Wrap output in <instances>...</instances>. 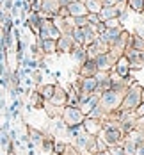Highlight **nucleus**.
<instances>
[{"label":"nucleus","instance_id":"nucleus-36","mask_svg":"<svg viewBox=\"0 0 144 155\" xmlns=\"http://www.w3.org/2000/svg\"><path fill=\"white\" fill-rule=\"evenodd\" d=\"M135 155H144V141L137 144V150H135Z\"/></svg>","mask_w":144,"mask_h":155},{"label":"nucleus","instance_id":"nucleus-15","mask_svg":"<svg viewBox=\"0 0 144 155\" xmlns=\"http://www.w3.org/2000/svg\"><path fill=\"white\" fill-rule=\"evenodd\" d=\"M121 31H123V27H116V29H105V31L100 34V39L107 45V47H110L112 43L117 39V36L121 34Z\"/></svg>","mask_w":144,"mask_h":155},{"label":"nucleus","instance_id":"nucleus-16","mask_svg":"<svg viewBox=\"0 0 144 155\" xmlns=\"http://www.w3.org/2000/svg\"><path fill=\"white\" fill-rule=\"evenodd\" d=\"M66 7H68V13H69V16H71V18H77V16H85L87 13H89L84 2H69Z\"/></svg>","mask_w":144,"mask_h":155},{"label":"nucleus","instance_id":"nucleus-31","mask_svg":"<svg viewBox=\"0 0 144 155\" xmlns=\"http://www.w3.org/2000/svg\"><path fill=\"white\" fill-rule=\"evenodd\" d=\"M85 18H87V21H89V23H93V25L98 23V21H101V20H100V15H96V13H87Z\"/></svg>","mask_w":144,"mask_h":155},{"label":"nucleus","instance_id":"nucleus-27","mask_svg":"<svg viewBox=\"0 0 144 155\" xmlns=\"http://www.w3.org/2000/svg\"><path fill=\"white\" fill-rule=\"evenodd\" d=\"M87 116H91V118H96V120H103L107 114H105V110L100 107V105H94V107L89 110V114H87Z\"/></svg>","mask_w":144,"mask_h":155},{"label":"nucleus","instance_id":"nucleus-14","mask_svg":"<svg viewBox=\"0 0 144 155\" xmlns=\"http://www.w3.org/2000/svg\"><path fill=\"white\" fill-rule=\"evenodd\" d=\"M96 73H98V68L93 59H85L78 66V77H94Z\"/></svg>","mask_w":144,"mask_h":155},{"label":"nucleus","instance_id":"nucleus-20","mask_svg":"<svg viewBox=\"0 0 144 155\" xmlns=\"http://www.w3.org/2000/svg\"><path fill=\"white\" fill-rule=\"evenodd\" d=\"M69 55L73 57V61L77 62V64H82V62L87 59V52H85V47H73L71 48V52H69Z\"/></svg>","mask_w":144,"mask_h":155},{"label":"nucleus","instance_id":"nucleus-4","mask_svg":"<svg viewBox=\"0 0 144 155\" xmlns=\"http://www.w3.org/2000/svg\"><path fill=\"white\" fill-rule=\"evenodd\" d=\"M128 41H130V32L123 29L121 34L117 36V39H116L110 47H109V54H110L114 59H117V57H119V55H123V52L126 50Z\"/></svg>","mask_w":144,"mask_h":155},{"label":"nucleus","instance_id":"nucleus-10","mask_svg":"<svg viewBox=\"0 0 144 155\" xmlns=\"http://www.w3.org/2000/svg\"><path fill=\"white\" fill-rule=\"evenodd\" d=\"M66 100H68V91L64 89L59 82H55V91H53L52 98H50L48 102H50L52 105H55V107H64V105H66Z\"/></svg>","mask_w":144,"mask_h":155},{"label":"nucleus","instance_id":"nucleus-32","mask_svg":"<svg viewBox=\"0 0 144 155\" xmlns=\"http://www.w3.org/2000/svg\"><path fill=\"white\" fill-rule=\"evenodd\" d=\"M109 152H110V155H125V152H123V146H121V144L109 148Z\"/></svg>","mask_w":144,"mask_h":155},{"label":"nucleus","instance_id":"nucleus-21","mask_svg":"<svg viewBox=\"0 0 144 155\" xmlns=\"http://www.w3.org/2000/svg\"><path fill=\"white\" fill-rule=\"evenodd\" d=\"M27 130H29V134H27V136H29V139H30L36 146H41V141H43V137H45V134H43L41 130H37V128L30 127V125L27 127Z\"/></svg>","mask_w":144,"mask_h":155},{"label":"nucleus","instance_id":"nucleus-17","mask_svg":"<svg viewBox=\"0 0 144 155\" xmlns=\"http://www.w3.org/2000/svg\"><path fill=\"white\" fill-rule=\"evenodd\" d=\"M36 91L43 96L45 102H48V100L52 98L53 91H55V82H50V84H37V86H36Z\"/></svg>","mask_w":144,"mask_h":155},{"label":"nucleus","instance_id":"nucleus-39","mask_svg":"<svg viewBox=\"0 0 144 155\" xmlns=\"http://www.w3.org/2000/svg\"><path fill=\"white\" fill-rule=\"evenodd\" d=\"M27 2H29V5H30V4H34V2H36V0H27Z\"/></svg>","mask_w":144,"mask_h":155},{"label":"nucleus","instance_id":"nucleus-30","mask_svg":"<svg viewBox=\"0 0 144 155\" xmlns=\"http://www.w3.org/2000/svg\"><path fill=\"white\" fill-rule=\"evenodd\" d=\"M64 148H66V143H64V141H57L55 139V143H53V153L61 155L64 152Z\"/></svg>","mask_w":144,"mask_h":155},{"label":"nucleus","instance_id":"nucleus-18","mask_svg":"<svg viewBox=\"0 0 144 155\" xmlns=\"http://www.w3.org/2000/svg\"><path fill=\"white\" fill-rule=\"evenodd\" d=\"M71 39L75 47H85V34H84V27H73L71 31Z\"/></svg>","mask_w":144,"mask_h":155},{"label":"nucleus","instance_id":"nucleus-26","mask_svg":"<svg viewBox=\"0 0 144 155\" xmlns=\"http://www.w3.org/2000/svg\"><path fill=\"white\" fill-rule=\"evenodd\" d=\"M84 4H85V7H87L89 13H96V15H98L100 9L103 7V5H101V0H85Z\"/></svg>","mask_w":144,"mask_h":155},{"label":"nucleus","instance_id":"nucleus-24","mask_svg":"<svg viewBox=\"0 0 144 155\" xmlns=\"http://www.w3.org/2000/svg\"><path fill=\"white\" fill-rule=\"evenodd\" d=\"M128 9H132L137 15L144 13V0H128Z\"/></svg>","mask_w":144,"mask_h":155},{"label":"nucleus","instance_id":"nucleus-22","mask_svg":"<svg viewBox=\"0 0 144 155\" xmlns=\"http://www.w3.org/2000/svg\"><path fill=\"white\" fill-rule=\"evenodd\" d=\"M91 137H93V136H89L87 132H84V130H82V132H78V136L73 139V144H75L78 150H84V148L87 146V143H89Z\"/></svg>","mask_w":144,"mask_h":155},{"label":"nucleus","instance_id":"nucleus-8","mask_svg":"<svg viewBox=\"0 0 144 155\" xmlns=\"http://www.w3.org/2000/svg\"><path fill=\"white\" fill-rule=\"evenodd\" d=\"M93 61H94L96 68H98V71H110L116 59L112 57L109 52H101V54H98V55H96Z\"/></svg>","mask_w":144,"mask_h":155},{"label":"nucleus","instance_id":"nucleus-13","mask_svg":"<svg viewBox=\"0 0 144 155\" xmlns=\"http://www.w3.org/2000/svg\"><path fill=\"white\" fill-rule=\"evenodd\" d=\"M98 98H100V93H93V94L85 96L84 100H80L78 102V107H80V110L84 112V116H87L89 110L94 107V105H98Z\"/></svg>","mask_w":144,"mask_h":155},{"label":"nucleus","instance_id":"nucleus-37","mask_svg":"<svg viewBox=\"0 0 144 155\" xmlns=\"http://www.w3.org/2000/svg\"><path fill=\"white\" fill-rule=\"evenodd\" d=\"M27 153H29V155H36V152H34V150H29Z\"/></svg>","mask_w":144,"mask_h":155},{"label":"nucleus","instance_id":"nucleus-34","mask_svg":"<svg viewBox=\"0 0 144 155\" xmlns=\"http://www.w3.org/2000/svg\"><path fill=\"white\" fill-rule=\"evenodd\" d=\"M41 4H43V0H36L34 4H30V11H34V13H39V11H41Z\"/></svg>","mask_w":144,"mask_h":155},{"label":"nucleus","instance_id":"nucleus-29","mask_svg":"<svg viewBox=\"0 0 144 155\" xmlns=\"http://www.w3.org/2000/svg\"><path fill=\"white\" fill-rule=\"evenodd\" d=\"M87 25H89V21H87L85 16H77V18H73V27H87Z\"/></svg>","mask_w":144,"mask_h":155},{"label":"nucleus","instance_id":"nucleus-1","mask_svg":"<svg viewBox=\"0 0 144 155\" xmlns=\"http://www.w3.org/2000/svg\"><path fill=\"white\" fill-rule=\"evenodd\" d=\"M123 96H125V91H116V89L101 91L100 98H98V105L105 110V114L116 112L121 105V102H123Z\"/></svg>","mask_w":144,"mask_h":155},{"label":"nucleus","instance_id":"nucleus-40","mask_svg":"<svg viewBox=\"0 0 144 155\" xmlns=\"http://www.w3.org/2000/svg\"><path fill=\"white\" fill-rule=\"evenodd\" d=\"M142 38H144V32H142Z\"/></svg>","mask_w":144,"mask_h":155},{"label":"nucleus","instance_id":"nucleus-35","mask_svg":"<svg viewBox=\"0 0 144 155\" xmlns=\"http://www.w3.org/2000/svg\"><path fill=\"white\" fill-rule=\"evenodd\" d=\"M11 7H13V0H4V4H2V9L4 11H11Z\"/></svg>","mask_w":144,"mask_h":155},{"label":"nucleus","instance_id":"nucleus-6","mask_svg":"<svg viewBox=\"0 0 144 155\" xmlns=\"http://www.w3.org/2000/svg\"><path fill=\"white\" fill-rule=\"evenodd\" d=\"M123 55L130 61V70H141V66L144 64V52L137 50V48L126 47Z\"/></svg>","mask_w":144,"mask_h":155},{"label":"nucleus","instance_id":"nucleus-25","mask_svg":"<svg viewBox=\"0 0 144 155\" xmlns=\"http://www.w3.org/2000/svg\"><path fill=\"white\" fill-rule=\"evenodd\" d=\"M30 105H32V109H43V105H45L43 96L37 93V91H34V93L30 94Z\"/></svg>","mask_w":144,"mask_h":155},{"label":"nucleus","instance_id":"nucleus-2","mask_svg":"<svg viewBox=\"0 0 144 155\" xmlns=\"http://www.w3.org/2000/svg\"><path fill=\"white\" fill-rule=\"evenodd\" d=\"M141 89L142 86L137 84V82H132L128 86V89L125 91V96H123V102L117 110H128V112H133L135 109L142 104V98H141Z\"/></svg>","mask_w":144,"mask_h":155},{"label":"nucleus","instance_id":"nucleus-9","mask_svg":"<svg viewBox=\"0 0 144 155\" xmlns=\"http://www.w3.org/2000/svg\"><path fill=\"white\" fill-rule=\"evenodd\" d=\"M82 128L84 132H87L89 136H98L103 128L101 125V120H96V118H91V116H85L84 121H82Z\"/></svg>","mask_w":144,"mask_h":155},{"label":"nucleus","instance_id":"nucleus-33","mask_svg":"<svg viewBox=\"0 0 144 155\" xmlns=\"http://www.w3.org/2000/svg\"><path fill=\"white\" fill-rule=\"evenodd\" d=\"M135 128L144 130V114H141V116H137V118H135Z\"/></svg>","mask_w":144,"mask_h":155},{"label":"nucleus","instance_id":"nucleus-38","mask_svg":"<svg viewBox=\"0 0 144 155\" xmlns=\"http://www.w3.org/2000/svg\"><path fill=\"white\" fill-rule=\"evenodd\" d=\"M69 2H85V0H69Z\"/></svg>","mask_w":144,"mask_h":155},{"label":"nucleus","instance_id":"nucleus-5","mask_svg":"<svg viewBox=\"0 0 144 155\" xmlns=\"http://www.w3.org/2000/svg\"><path fill=\"white\" fill-rule=\"evenodd\" d=\"M61 36L59 29L52 23L50 18H41V23H39V32H37V38L41 39H57Z\"/></svg>","mask_w":144,"mask_h":155},{"label":"nucleus","instance_id":"nucleus-11","mask_svg":"<svg viewBox=\"0 0 144 155\" xmlns=\"http://www.w3.org/2000/svg\"><path fill=\"white\" fill-rule=\"evenodd\" d=\"M55 45H57V54H69V52H71V48L75 47L69 32L61 34V36L55 39Z\"/></svg>","mask_w":144,"mask_h":155},{"label":"nucleus","instance_id":"nucleus-41","mask_svg":"<svg viewBox=\"0 0 144 155\" xmlns=\"http://www.w3.org/2000/svg\"><path fill=\"white\" fill-rule=\"evenodd\" d=\"M117 2H119V0H117Z\"/></svg>","mask_w":144,"mask_h":155},{"label":"nucleus","instance_id":"nucleus-28","mask_svg":"<svg viewBox=\"0 0 144 155\" xmlns=\"http://www.w3.org/2000/svg\"><path fill=\"white\" fill-rule=\"evenodd\" d=\"M107 29H116V27H123V23L119 21V18H110V20H105L103 21Z\"/></svg>","mask_w":144,"mask_h":155},{"label":"nucleus","instance_id":"nucleus-19","mask_svg":"<svg viewBox=\"0 0 144 155\" xmlns=\"http://www.w3.org/2000/svg\"><path fill=\"white\" fill-rule=\"evenodd\" d=\"M98 15H100L101 21H105V20H110V18H119V11L116 9V5H103Z\"/></svg>","mask_w":144,"mask_h":155},{"label":"nucleus","instance_id":"nucleus-7","mask_svg":"<svg viewBox=\"0 0 144 155\" xmlns=\"http://www.w3.org/2000/svg\"><path fill=\"white\" fill-rule=\"evenodd\" d=\"M110 71L114 73V75H117V77L126 78L128 75H132V70H130V61H128L125 55H119V57L114 61V66H112Z\"/></svg>","mask_w":144,"mask_h":155},{"label":"nucleus","instance_id":"nucleus-3","mask_svg":"<svg viewBox=\"0 0 144 155\" xmlns=\"http://www.w3.org/2000/svg\"><path fill=\"white\" fill-rule=\"evenodd\" d=\"M84 112L80 110L78 105H64L61 109V120L64 121L66 127H73V125H82L84 121Z\"/></svg>","mask_w":144,"mask_h":155},{"label":"nucleus","instance_id":"nucleus-12","mask_svg":"<svg viewBox=\"0 0 144 155\" xmlns=\"http://www.w3.org/2000/svg\"><path fill=\"white\" fill-rule=\"evenodd\" d=\"M36 45H37V48H39L41 55H52V54H57L55 39H41V38H37Z\"/></svg>","mask_w":144,"mask_h":155},{"label":"nucleus","instance_id":"nucleus-23","mask_svg":"<svg viewBox=\"0 0 144 155\" xmlns=\"http://www.w3.org/2000/svg\"><path fill=\"white\" fill-rule=\"evenodd\" d=\"M121 146H123V152H125V155H135L137 144H135V143H133L132 139H128V137H123V143H121Z\"/></svg>","mask_w":144,"mask_h":155}]
</instances>
